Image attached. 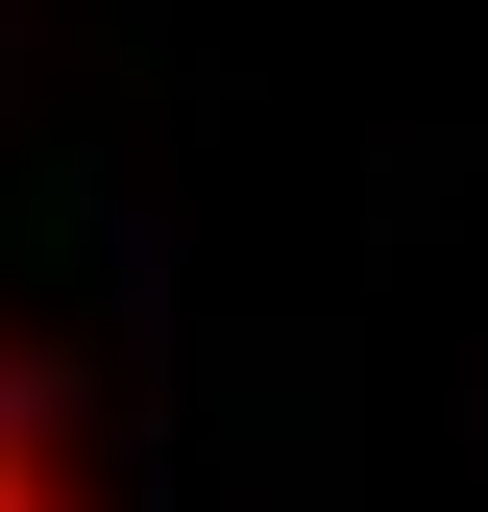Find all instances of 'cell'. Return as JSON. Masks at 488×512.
Returning <instances> with one entry per match:
<instances>
[{
  "instance_id": "6da1fadb",
  "label": "cell",
  "mask_w": 488,
  "mask_h": 512,
  "mask_svg": "<svg viewBox=\"0 0 488 512\" xmlns=\"http://www.w3.org/2000/svg\"><path fill=\"white\" fill-rule=\"evenodd\" d=\"M0 512H98V464H74V391H49L25 342H0Z\"/></svg>"
}]
</instances>
